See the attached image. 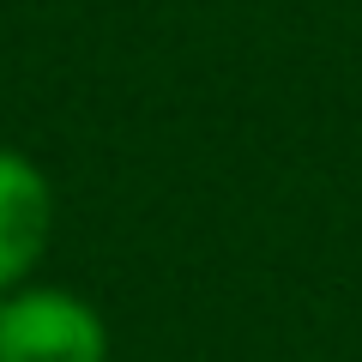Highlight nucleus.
<instances>
[{"mask_svg": "<svg viewBox=\"0 0 362 362\" xmlns=\"http://www.w3.org/2000/svg\"><path fill=\"white\" fill-rule=\"evenodd\" d=\"M0 362H109V326L78 290L30 278L0 296Z\"/></svg>", "mask_w": 362, "mask_h": 362, "instance_id": "f257e3e1", "label": "nucleus"}, {"mask_svg": "<svg viewBox=\"0 0 362 362\" xmlns=\"http://www.w3.org/2000/svg\"><path fill=\"white\" fill-rule=\"evenodd\" d=\"M54 230V187L37 157L18 145H0V296L30 284L49 254Z\"/></svg>", "mask_w": 362, "mask_h": 362, "instance_id": "f03ea898", "label": "nucleus"}]
</instances>
